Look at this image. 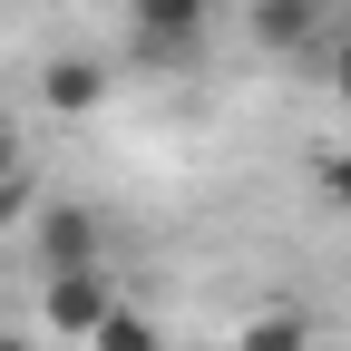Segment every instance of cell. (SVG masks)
<instances>
[{
  "label": "cell",
  "mask_w": 351,
  "mask_h": 351,
  "mask_svg": "<svg viewBox=\"0 0 351 351\" xmlns=\"http://www.w3.org/2000/svg\"><path fill=\"white\" fill-rule=\"evenodd\" d=\"M205 39H215V0H127V59L137 69L176 78L205 59Z\"/></svg>",
  "instance_id": "6da1fadb"
},
{
  "label": "cell",
  "mask_w": 351,
  "mask_h": 351,
  "mask_svg": "<svg viewBox=\"0 0 351 351\" xmlns=\"http://www.w3.org/2000/svg\"><path fill=\"white\" fill-rule=\"evenodd\" d=\"M29 263H39V274H88V263H108V225H98V215H88V205H39L29 215Z\"/></svg>",
  "instance_id": "7a4b0ae2"
},
{
  "label": "cell",
  "mask_w": 351,
  "mask_h": 351,
  "mask_svg": "<svg viewBox=\"0 0 351 351\" xmlns=\"http://www.w3.org/2000/svg\"><path fill=\"white\" fill-rule=\"evenodd\" d=\"M108 313H117V274H108V263H88V274H39V332L88 341Z\"/></svg>",
  "instance_id": "3957f363"
},
{
  "label": "cell",
  "mask_w": 351,
  "mask_h": 351,
  "mask_svg": "<svg viewBox=\"0 0 351 351\" xmlns=\"http://www.w3.org/2000/svg\"><path fill=\"white\" fill-rule=\"evenodd\" d=\"M108 88H117L108 59H88V49H49V59H39V78H29V98L49 108V117H98Z\"/></svg>",
  "instance_id": "277c9868"
},
{
  "label": "cell",
  "mask_w": 351,
  "mask_h": 351,
  "mask_svg": "<svg viewBox=\"0 0 351 351\" xmlns=\"http://www.w3.org/2000/svg\"><path fill=\"white\" fill-rule=\"evenodd\" d=\"M322 0H254V10H244V29H254V49L263 59H313L322 49Z\"/></svg>",
  "instance_id": "5b68a950"
},
{
  "label": "cell",
  "mask_w": 351,
  "mask_h": 351,
  "mask_svg": "<svg viewBox=\"0 0 351 351\" xmlns=\"http://www.w3.org/2000/svg\"><path fill=\"white\" fill-rule=\"evenodd\" d=\"M234 351H313V313H302V302H263L234 332Z\"/></svg>",
  "instance_id": "8992f818"
},
{
  "label": "cell",
  "mask_w": 351,
  "mask_h": 351,
  "mask_svg": "<svg viewBox=\"0 0 351 351\" xmlns=\"http://www.w3.org/2000/svg\"><path fill=\"white\" fill-rule=\"evenodd\" d=\"M88 351H166V332H156V313H137V302L117 293V313L88 332Z\"/></svg>",
  "instance_id": "52a82bcc"
},
{
  "label": "cell",
  "mask_w": 351,
  "mask_h": 351,
  "mask_svg": "<svg viewBox=\"0 0 351 351\" xmlns=\"http://www.w3.org/2000/svg\"><path fill=\"white\" fill-rule=\"evenodd\" d=\"M313 59H322V78H332V98L351 108V10H341V20L322 29V49H313Z\"/></svg>",
  "instance_id": "ba28073f"
},
{
  "label": "cell",
  "mask_w": 351,
  "mask_h": 351,
  "mask_svg": "<svg viewBox=\"0 0 351 351\" xmlns=\"http://www.w3.org/2000/svg\"><path fill=\"white\" fill-rule=\"evenodd\" d=\"M10 176H29V137H20V117L0 108V186H10Z\"/></svg>",
  "instance_id": "9c48e42d"
},
{
  "label": "cell",
  "mask_w": 351,
  "mask_h": 351,
  "mask_svg": "<svg viewBox=\"0 0 351 351\" xmlns=\"http://www.w3.org/2000/svg\"><path fill=\"white\" fill-rule=\"evenodd\" d=\"M322 195L351 215V147H332V156H322Z\"/></svg>",
  "instance_id": "30bf717a"
},
{
  "label": "cell",
  "mask_w": 351,
  "mask_h": 351,
  "mask_svg": "<svg viewBox=\"0 0 351 351\" xmlns=\"http://www.w3.org/2000/svg\"><path fill=\"white\" fill-rule=\"evenodd\" d=\"M0 351H39V341H29V332H0Z\"/></svg>",
  "instance_id": "8fae6325"
}]
</instances>
